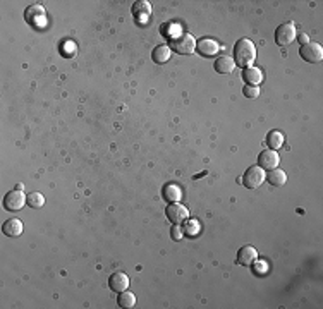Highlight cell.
Wrapping results in <instances>:
<instances>
[{
    "label": "cell",
    "instance_id": "cell-1",
    "mask_svg": "<svg viewBox=\"0 0 323 309\" xmlns=\"http://www.w3.org/2000/svg\"><path fill=\"white\" fill-rule=\"evenodd\" d=\"M256 60V47L251 40H239L234 47V62L241 67H251V64Z\"/></svg>",
    "mask_w": 323,
    "mask_h": 309
},
{
    "label": "cell",
    "instance_id": "cell-2",
    "mask_svg": "<svg viewBox=\"0 0 323 309\" xmlns=\"http://www.w3.org/2000/svg\"><path fill=\"white\" fill-rule=\"evenodd\" d=\"M170 45L175 50V53H181V55H189L196 50V40L189 33H181L170 38Z\"/></svg>",
    "mask_w": 323,
    "mask_h": 309
},
{
    "label": "cell",
    "instance_id": "cell-3",
    "mask_svg": "<svg viewBox=\"0 0 323 309\" xmlns=\"http://www.w3.org/2000/svg\"><path fill=\"white\" fill-rule=\"evenodd\" d=\"M296 36H298V31H296L294 22H284L275 31V42L280 47H289L296 40Z\"/></svg>",
    "mask_w": 323,
    "mask_h": 309
},
{
    "label": "cell",
    "instance_id": "cell-4",
    "mask_svg": "<svg viewBox=\"0 0 323 309\" xmlns=\"http://www.w3.org/2000/svg\"><path fill=\"white\" fill-rule=\"evenodd\" d=\"M265 170L260 169L258 165L249 167V169L244 172L243 177V184L246 186L248 189H258L260 186L265 182Z\"/></svg>",
    "mask_w": 323,
    "mask_h": 309
},
{
    "label": "cell",
    "instance_id": "cell-5",
    "mask_svg": "<svg viewBox=\"0 0 323 309\" xmlns=\"http://www.w3.org/2000/svg\"><path fill=\"white\" fill-rule=\"evenodd\" d=\"M26 199H28V196H24V193L19 189H14L11 191V193H7V196L4 198V208L9 211H19L24 208Z\"/></svg>",
    "mask_w": 323,
    "mask_h": 309
},
{
    "label": "cell",
    "instance_id": "cell-6",
    "mask_svg": "<svg viewBox=\"0 0 323 309\" xmlns=\"http://www.w3.org/2000/svg\"><path fill=\"white\" fill-rule=\"evenodd\" d=\"M165 215L174 225H179L189 218V210L186 206H183L181 203H170L165 210Z\"/></svg>",
    "mask_w": 323,
    "mask_h": 309
},
{
    "label": "cell",
    "instance_id": "cell-7",
    "mask_svg": "<svg viewBox=\"0 0 323 309\" xmlns=\"http://www.w3.org/2000/svg\"><path fill=\"white\" fill-rule=\"evenodd\" d=\"M299 55L309 64H316L323 58V48L320 43H306L299 48Z\"/></svg>",
    "mask_w": 323,
    "mask_h": 309
},
{
    "label": "cell",
    "instance_id": "cell-8",
    "mask_svg": "<svg viewBox=\"0 0 323 309\" xmlns=\"http://www.w3.org/2000/svg\"><path fill=\"white\" fill-rule=\"evenodd\" d=\"M280 157L277 154L274 149H267V151H261L260 157H258V167L263 170H274L279 167Z\"/></svg>",
    "mask_w": 323,
    "mask_h": 309
},
{
    "label": "cell",
    "instance_id": "cell-9",
    "mask_svg": "<svg viewBox=\"0 0 323 309\" xmlns=\"http://www.w3.org/2000/svg\"><path fill=\"white\" fill-rule=\"evenodd\" d=\"M196 50L199 55H203V57H215L218 53V50H220V45L212 38H203V40H199V42H196Z\"/></svg>",
    "mask_w": 323,
    "mask_h": 309
},
{
    "label": "cell",
    "instance_id": "cell-10",
    "mask_svg": "<svg viewBox=\"0 0 323 309\" xmlns=\"http://www.w3.org/2000/svg\"><path fill=\"white\" fill-rule=\"evenodd\" d=\"M108 287L117 294L124 292V290H127V287H129V276L122 273V271H117V273L110 275V279H108Z\"/></svg>",
    "mask_w": 323,
    "mask_h": 309
},
{
    "label": "cell",
    "instance_id": "cell-11",
    "mask_svg": "<svg viewBox=\"0 0 323 309\" xmlns=\"http://www.w3.org/2000/svg\"><path fill=\"white\" fill-rule=\"evenodd\" d=\"M24 19L31 26H38V21L45 19V9L40 4H33L24 11Z\"/></svg>",
    "mask_w": 323,
    "mask_h": 309
},
{
    "label": "cell",
    "instance_id": "cell-12",
    "mask_svg": "<svg viewBox=\"0 0 323 309\" xmlns=\"http://www.w3.org/2000/svg\"><path fill=\"white\" fill-rule=\"evenodd\" d=\"M258 260V251L253 246H243L238 253V265L251 266Z\"/></svg>",
    "mask_w": 323,
    "mask_h": 309
},
{
    "label": "cell",
    "instance_id": "cell-13",
    "mask_svg": "<svg viewBox=\"0 0 323 309\" xmlns=\"http://www.w3.org/2000/svg\"><path fill=\"white\" fill-rule=\"evenodd\" d=\"M131 11H133V16L138 19V22H144L152 16V4L146 2V0H139V2L134 4Z\"/></svg>",
    "mask_w": 323,
    "mask_h": 309
},
{
    "label": "cell",
    "instance_id": "cell-14",
    "mask_svg": "<svg viewBox=\"0 0 323 309\" xmlns=\"http://www.w3.org/2000/svg\"><path fill=\"white\" fill-rule=\"evenodd\" d=\"M22 222L19 218H11V220H7L6 224L2 225V232L7 235V237H19L22 234Z\"/></svg>",
    "mask_w": 323,
    "mask_h": 309
},
{
    "label": "cell",
    "instance_id": "cell-15",
    "mask_svg": "<svg viewBox=\"0 0 323 309\" xmlns=\"http://www.w3.org/2000/svg\"><path fill=\"white\" fill-rule=\"evenodd\" d=\"M162 194H163V199H165V201H169V203H179L181 198H183V191H181L179 186L174 184V182L163 186Z\"/></svg>",
    "mask_w": 323,
    "mask_h": 309
},
{
    "label": "cell",
    "instance_id": "cell-16",
    "mask_svg": "<svg viewBox=\"0 0 323 309\" xmlns=\"http://www.w3.org/2000/svg\"><path fill=\"white\" fill-rule=\"evenodd\" d=\"M234 67H236L234 58H230L227 55L218 57L215 60V71L218 72V74H230V72L234 71Z\"/></svg>",
    "mask_w": 323,
    "mask_h": 309
},
{
    "label": "cell",
    "instance_id": "cell-17",
    "mask_svg": "<svg viewBox=\"0 0 323 309\" xmlns=\"http://www.w3.org/2000/svg\"><path fill=\"white\" fill-rule=\"evenodd\" d=\"M243 79L249 86H258L263 81V72L256 67H246V71L243 72Z\"/></svg>",
    "mask_w": 323,
    "mask_h": 309
},
{
    "label": "cell",
    "instance_id": "cell-18",
    "mask_svg": "<svg viewBox=\"0 0 323 309\" xmlns=\"http://www.w3.org/2000/svg\"><path fill=\"white\" fill-rule=\"evenodd\" d=\"M152 58L157 64L169 62V58H170V47H167V45H158V47H155L153 53H152Z\"/></svg>",
    "mask_w": 323,
    "mask_h": 309
},
{
    "label": "cell",
    "instance_id": "cell-19",
    "mask_svg": "<svg viewBox=\"0 0 323 309\" xmlns=\"http://www.w3.org/2000/svg\"><path fill=\"white\" fill-rule=\"evenodd\" d=\"M268 182H270L272 186L280 188V186H284L285 182H287V175H285L284 170L274 169V170H270V174H268Z\"/></svg>",
    "mask_w": 323,
    "mask_h": 309
},
{
    "label": "cell",
    "instance_id": "cell-20",
    "mask_svg": "<svg viewBox=\"0 0 323 309\" xmlns=\"http://www.w3.org/2000/svg\"><path fill=\"white\" fill-rule=\"evenodd\" d=\"M267 144L270 146V149H279L282 144H284V136H282V133H279V131H270L267 136Z\"/></svg>",
    "mask_w": 323,
    "mask_h": 309
},
{
    "label": "cell",
    "instance_id": "cell-21",
    "mask_svg": "<svg viewBox=\"0 0 323 309\" xmlns=\"http://www.w3.org/2000/svg\"><path fill=\"white\" fill-rule=\"evenodd\" d=\"M117 302H119L121 307H126V309H131L136 306V295L133 292H121L119 294V299H117Z\"/></svg>",
    "mask_w": 323,
    "mask_h": 309
},
{
    "label": "cell",
    "instance_id": "cell-22",
    "mask_svg": "<svg viewBox=\"0 0 323 309\" xmlns=\"http://www.w3.org/2000/svg\"><path fill=\"white\" fill-rule=\"evenodd\" d=\"M183 230H184V234L189 235V237H194V235L199 234V230H201V225H199L198 220H186Z\"/></svg>",
    "mask_w": 323,
    "mask_h": 309
},
{
    "label": "cell",
    "instance_id": "cell-23",
    "mask_svg": "<svg viewBox=\"0 0 323 309\" xmlns=\"http://www.w3.org/2000/svg\"><path fill=\"white\" fill-rule=\"evenodd\" d=\"M26 203H28V206L35 208V210H36V208H42L45 204V198H43L42 193H31V194H28Z\"/></svg>",
    "mask_w": 323,
    "mask_h": 309
},
{
    "label": "cell",
    "instance_id": "cell-24",
    "mask_svg": "<svg viewBox=\"0 0 323 309\" xmlns=\"http://www.w3.org/2000/svg\"><path fill=\"white\" fill-rule=\"evenodd\" d=\"M243 93H244V97L253 100V98H258V95H260V88H258V86H244Z\"/></svg>",
    "mask_w": 323,
    "mask_h": 309
},
{
    "label": "cell",
    "instance_id": "cell-25",
    "mask_svg": "<svg viewBox=\"0 0 323 309\" xmlns=\"http://www.w3.org/2000/svg\"><path fill=\"white\" fill-rule=\"evenodd\" d=\"M170 235H172V239H174V240H181V239H183V235H184V230L181 229L179 225H174V227H172V230H170Z\"/></svg>",
    "mask_w": 323,
    "mask_h": 309
},
{
    "label": "cell",
    "instance_id": "cell-26",
    "mask_svg": "<svg viewBox=\"0 0 323 309\" xmlns=\"http://www.w3.org/2000/svg\"><path fill=\"white\" fill-rule=\"evenodd\" d=\"M267 271V263L265 261H254V273H265Z\"/></svg>",
    "mask_w": 323,
    "mask_h": 309
},
{
    "label": "cell",
    "instance_id": "cell-27",
    "mask_svg": "<svg viewBox=\"0 0 323 309\" xmlns=\"http://www.w3.org/2000/svg\"><path fill=\"white\" fill-rule=\"evenodd\" d=\"M298 38V42L301 43V45H306L309 43V38H308V35H299V36H296Z\"/></svg>",
    "mask_w": 323,
    "mask_h": 309
}]
</instances>
